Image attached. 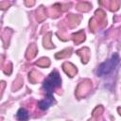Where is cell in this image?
Listing matches in <instances>:
<instances>
[{"label": "cell", "instance_id": "6da1fadb", "mask_svg": "<svg viewBox=\"0 0 121 121\" xmlns=\"http://www.w3.org/2000/svg\"><path fill=\"white\" fill-rule=\"evenodd\" d=\"M61 84V79L57 71H53L49 74V76L44 79L43 83V89L46 95H52L54 90L60 87Z\"/></svg>", "mask_w": 121, "mask_h": 121}, {"label": "cell", "instance_id": "7a4b0ae2", "mask_svg": "<svg viewBox=\"0 0 121 121\" xmlns=\"http://www.w3.org/2000/svg\"><path fill=\"white\" fill-rule=\"evenodd\" d=\"M119 62V57L117 54H113L111 59H109L108 60L104 61L103 63H101L99 66H98V69L96 71V74L97 76L99 77H103V76H106L108 75L109 73H111L114 67L118 64Z\"/></svg>", "mask_w": 121, "mask_h": 121}, {"label": "cell", "instance_id": "3957f363", "mask_svg": "<svg viewBox=\"0 0 121 121\" xmlns=\"http://www.w3.org/2000/svg\"><path fill=\"white\" fill-rule=\"evenodd\" d=\"M55 102V100H54V96H53V95H46V97H44L43 100H41L40 102H39V108L41 109V110H43V111H45V110H47L53 103Z\"/></svg>", "mask_w": 121, "mask_h": 121}, {"label": "cell", "instance_id": "277c9868", "mask_svg": "<svg viewBox=\"0 0 121 121\" xmlns=\"http://www.w3.org/2000/svg\"><path fill=\"white\" fill-rule=\"evenodd\" d=\"M16 117L20 121H26L29 117V114H28V112L26 109L21 108V109L18 110V112L16 113Z\"/></svg>", "mask_w": 121, "mask_h": 121}]
</instances>
